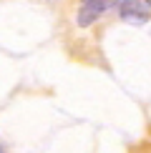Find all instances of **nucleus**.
Segmentation results:
<instances>
[{
	"label": "nucleus",
	"mask_w": 151,
	"mask_h": 153,
	"mask_svg": "<svg viewBox=\"0 0 151 153\" xmlns=\"http://www.w3.org/2000/svg\"><path fill=\"white\" fill-rule=\"evenodd\" d=\"M118 10H121L123 23H131V25H146L149 23V8H144L138 0H121Z\"/></svg>",
	"instance_id": "f257e3e1"
},
{
	"label": "nucleus",
	"mask_w": 151,
	"mask_h": 153,
	"mask_svg": "<svg viewBox=\"0 0 151 153\" xmlns=\"http://www.w3.org/2000/svg\"><path fill=\"white\" fill-rule=\"evenodd\" d=\"M98 15H101V10H96L93 5H86V3H83V5H81V10H78V15H76V18H78L76 23H78L81 28H86V25H93V23H96Z\"/></svg>",
	"instance_id": "f03ea898"
}]
</instances>
